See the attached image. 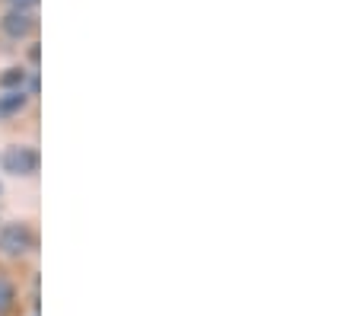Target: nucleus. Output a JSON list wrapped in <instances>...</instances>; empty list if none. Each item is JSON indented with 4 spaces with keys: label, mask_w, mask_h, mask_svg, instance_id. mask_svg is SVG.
<instances>
[{
    "label": "nucleus",
    "mask_w": 357,
    "mask_h": 316,
    "mask_svg": "<svg viewBox=\"0 0 357 316\" xmlns=\"http://www.w3.org/2000/svg\"><path fill=\"white\" fill-rule=\"evenodd\" d=\"M3 170L13 176H32L38 170V153L32 147H7L3 151Z\"/></svg>",
    "instance_id": "1"
},
{
    "label": "nucleus",
    "mask_w": 357,
    "mask_h": 316,
    "mask_svg": "<svg viewBox=\"0 0 357 316\" xmlns=\"http://www.w3.org/2000/svg\"><path fill=\"white\" fill-rule=\"evenodd\" d=\"M29 246H32V234L26 224H7L0 230V249L7 256H22Z\"/></svg>",
    "instance_id": "2"
},
{
    "label": "nucleus",
    "mask_w": 357,
    "mask_h": 316,
    "mask_svg": "<svg viewBox=\"0 0 357 316\" xmlns=\"http://www.w3.org/2000/svg\"><path fill=\"white\" fill-rule=\"evenodd\" d=\"M10 3H13L16 10H22V7H36L38 0H10Z\"/></svg>",
    "instance_id": "7"
},
{
    "label": "nucleus",
    "mask_w": 357,
    "mask_h": 316,
    "mask_svg": "<svg viewBox=\"0 0 357 316\" xmlns=\"http://www.w3.org/2000/svg\"><path fill=\"white\" fill-rule=\"evenodd\" d=\"M26 105V93L22 90H10L7 96H0V115H13Z\"/></svg>",
    "instance_id": "4"
},
{
    "label": "nucleus",
    "mask_w": 357,
    "mask_h": 316,
    "mask_svg": "<svg viewBox=\"0 0 357 316\" xmlns=\"http://www.w3.org/2000/svg\"><path fill=\"white\" fill-rule=\"evenodd\" d=\"M32 26H36V20H32V13H26V10H13V13L3 16V32L13 38L29 36Z\"/></svg>",
    "instance_id": "3"
},
{
    "label": "nucleus",
    "mask_w": 357,
    "mask_h": 316,
    "mask_svg": "<svg viewBox=\"0 0 357 316\" xmlns=\"http://www.w3.org/2000/svg\"><path fill=\"white\" fill-rule=\"evenodd\" d=\"M10 307H13V287H10V281L0 278V313H7Z\"/></svg>",
    "instance_id": "6"
},
{
    "label": "nucleus",
    "mask_w": 357,
    "mask_h": 316,
    "mask_svg": "<svg viewBox=\"0 0 357 316\" xmlns=\"http://www.w3.org/2000/svg\"><path fill=\"white\" fill-rule=\"evenodd\" d=\"M22 80H26V74H22L20 68H10L7 74L0 77V86H7V90L10 86H22Z\"/></svg>",
    "instance_id": "5"
}]
</instances>
